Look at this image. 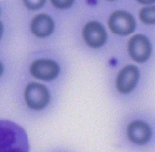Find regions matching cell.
<instances>
[{
  "instance_id": "obj_4",
  "label": "cell",
  "mask_w": 155,
  "mask_h": 152,
  "mask_svg": "<svg viewBox=\"0 0 155 152\" xmlns=\"http://www.w3.org/2000/svg\"><path fill=\"white\" fill-rule=\"evenodd\" d=\"M128 51L134 61L143 63L148 59L151 54V46L150 42L144 35H134L128 41Z\"/></svg>"
},
{
  "instance_id": "obj_2",
  "label": "cell",
  "mask_w": 155,
  "mask_h": 152,
  "mask_svg": "<svg viewBox=\"0 0 155 152\" xmlns=\"http://www.w3.org/2000/svg\"><path fill=\"white\" fill-rule=\"evenodd\" d=\"M25 97L28 106L34 110L44 108L49 103L50 94L47 88L40 84H29L25 89Z\"/></svg>"
},
{
  "instance_id": "obj_7",
  "label": "cell",
  "mask_w": 155,
  "mask_h": 152,
  "mask_svg": "<svg viewBox=\"0 0 155 152\" xmlns=\"http://www.w3.org/2000/svg\"><path fill=\"white\" fill-rule=\"evenodd\" d=\"M83 36L87 45L94 48L103 46L107 37L104 27L100 23L94 21L89 22L85 26Z\"/></svg>"
},
{
  "instance_id": "obj_14",
  "label": "cell",
  "mask_w": 155,
  "mask_h": 152,
  "mask_svg": "<svg viewBox=\"0 0 155 152\" xmlns=\"http://www.w3.org/2000/svg\"><path fill=\"white\" fill-rule=\"evenodd\" d=\"M139 2L143 4H151L153 3V1H139Z\"/></svg>"
},
{
  "instance_id": "obj_3",
  "label": "cell",
  "mask_w": 155,
  "mask_h": 152,
  "mask_svg": "<svg viewBox=\"0 0 155 152\" xmlns=\"http://www.w3.org/2000/svg\"><path fill=\"white\" fill-rule=\"evenodd\" d=\"M108 25L113 33L126 35L134 32L136 22L130 14L123 11H117L113 12L110 17Z\"/></svg>"
},
{
  "instance_id": "obj_1",
  "label": "cell",
  "mask_w": 155,
  "mask_h": 152,
  "mask_svg": "<svg viewBox=\"0 0 155 152\" xmlns=\"http://www.w3.org/2000/svg\"><path fill=\"white\" fill-rule=\"evenodd\" d=\"M0 152H29L28 136L21 127L0 120Z\"/></svg>"
},
{
  "instance_id": "obj_15",
  "label": "cell",
  "mask_w": 155,
  "mask_h": 152,
  "mask_svg": "<svg viewBox=\"0 0 155 152\" xmlns=\"http://www.w3.org/2000/svg\"><path fill=\"white\" fill-rule=\"evenodd\" d=\"M3 66L2 63L0 62V75H2V74L3 72Z\"/></svg>"
},
{
  "instance_id": "obj_8",
  "label": "cell",
  "mask_w": 155,
  "mask_h": 152,
  "mask_svg": "<svg viewBox=\"0 0 155 152\" xmlns=\"http://www.w3.org/2000/svg\"><path fill=\"white\" fill-rule=\"evenodd\" d=\"M128 139L133 143L142 145L147 143L151 136L149 126L144 122L136 121L131 122L127 128Z\"/></svg>"
},
{
  "instance_id": "obj_10",
  "label": "cell",
  "mask_w": 155,
  "mask_h": 152,
  "mask_svg": "<svg viewBox=\"0 0 155 152\" xmlns=\"http://www.w3.org/2000/svg\"><path fill=\"white\" fill-rule=\"evenodd\" d=\"M155 9L154 6L146 7L142 8L139 12V18L140 20L148 25H151L154 23V14Z\"/></svg>"
},
{
  "instance_id": "obj_6",
  "label": "cell",
  "mask_w": 155,
  "mask_h": 152,
  "mask_svg": "<svg viewBox=\"0 0 155 152\" xmlns=\"http://www.w3.org/2000/svg\"><path fill=\"white\" fill-rule=\"evenodd\" d=\"M139 77V71L134 65H128L119 72L116 81V86L120 93L131 92L136 87Z\"/></svg>"
},
{
  "instance_id": "obj_9",
  "label": "cell",
  "mask_w": 155,
  "mask_h": 152,
  "mask_svg": "<svg viewBox=\"0 0 155 152\" xmlns=\"http://www.w3.org/2000/svg\"><path fill=\"white\" fill-rule=\"evenodd\" d=\"M54 29L53 20L46 14H40L35 16L31 24L32 32L38 37H45L51 35Z\"/></svg>"
},
{
  "instance_id": "obj_11",
  "label": "cell",
  "mask_w": 155,
  "mask_h": 152,
  "mask_svg": "<svg viewBox=\"0 0 155 152\" xmlns=\"http://www.w3.org/2000/svg\"><path fill=\"white\" fill-rule=\"evenodd\" d=\"M45 3V1H24L25 5L31 10H35L41 8Z\"/></svg>"
},
{
  "instance_id": "obj_12",
  "label": "cell",
  "mask_w": 155,
  "mask_h": 152,
  "mask_svg": "<svg viewBox=\"0 0 155 152\" xmlns=\"http://www.w3.org/2000/svg\"><path fill=\"white\" fill-rule=\"evenodd\" d=\"M52 3L57 8L67 9L72 5L73 1H69V0H67V1H56V0H54V1H52Z\"/></svg>"
},
{
  "instance_id": "obj_13",
  "label": "cell",
  "mask_w": 155,
  "mask_h": 152,
  "mask_svg": "<svg viewBox=\"0 0 155 152\" xmlns=\"http://www.w3.org/2000/svg\"><path fill=\"white\" fill-rule=\"evenodd\" d=\"M3 32V26L2 22L0 21V39H1Z\"/></svg>"
},
{
  "instance_id": "obj_5",
  "label": "cell",
  "mask_w": 155,
  "mask_h": 152,
  "mask_svg": "<svg viewBox=\"0 0 155 152\" xmlns=\"http://www.w3.org/2000/svg\"><path fill=\"white\" fill-rule=\"evenodd\" d=\"M32 76L41 81H52L60 72V67L54 61L49 59H39L34 61L30 68Z\"/></svg>"
}]
</instances>
